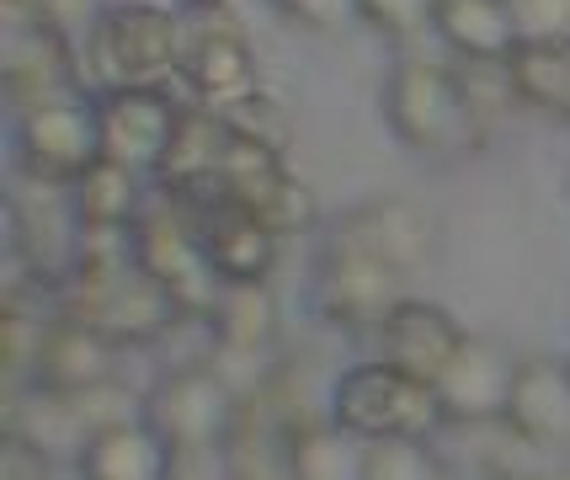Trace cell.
Here are the masks:
<instances>
[{"mask_svg":"<svg viewBox=\"0 0 570 480\" xmlns=\"http://www.w3.org/2000/svg\"><path fill=\"white\" fill-rule=\"evenodd\" d=\"M118 347H124V342H112L107 331L86 326V321H75V315H53L27 384H43V390H59V395L97 390V384L118 380Z\"/></svg>","mask_w":570,"mask_h":480,"instance_id":"5bb4252c","label":"cell"},{"mask_svg":"<svg viewBox=\"0 0 570 480\" xmlns=\"http://www.w3.org/2000/svg\"><path fill=\"white\" fill-rule=\"evenodd\" d=\"M219 118L229 124V134H235V139L262 145V150H273V155H283L288 145H294V112H288L283 101H273L267 91H250V97H240L235 107H224Z\"/></svg>","mask_w":570,"mask_h":480,"instance_id":"d4e9b609","label":"cell"},{"mask_svg":"<svg viewBox=\"0 0 570 480\" xmlns=\"http://www.w3.org/2000/svg\"><path fill=\"white\" fill-rule=\"evenodd\" d=\"M134 262L171 294L181 321H214L224 288L203 246V219L187 203H166L134 219Z\"/></svg>","mask_w":570,"mask_h":480,"instance_id":"277c9868","label":"cell"},{"mask_svg":"<svg viewBox=\"0 0 570 480\" xmlns=\"http://www.w3.org/2000/svg\"><path fill=\"white\" fill-rule=\"evenodd\" d=\"M432 32L459 59H512L518 27L507 17V0H438Z\"/></svg>","mask_w":570,"mask_h":480,"instance_id":"44dd1931","label":"cell"},{"mask_svg":"<svg viewBox=\"0 0 570 480\" xmlns=\"http://www.w3.org/2000/svg\"><path fill=\"white\" fill-rule=\"evenodd\" d=\"M539 480H570V476H566V470H554V476H539Z\"/></svg>","mask_w":570,"mask_h":480,"instance_id":"836d02e7","label":"cell"},{"mask_svg":"<svg viewBox=\"0 0 570 480\" xmlns=\"http://www.w3.org/2000/svg\"><path fill=\"white\" fill-rule=\"evenodd\" d=\"M80 225L97 229H134L139 219V172L118 166V160H97L86 177L70 187Z\"/></svg>","mask_w":570,"mask_h":480,"instance_id":"cb8c5ba5","label":"cell"},{"mask_svg":"<svg viewBox=\"0 0 570 480\" xmlns=\"http://www.w3.org/2000/svg\"><path fill=\"white\" fill-rule=\"evenodd\" d=\"M0 480H49V454L43 449H32L27 438L17 432H6V454H0Z\"/></svg>","mask_w":570,"mask_h":480,"instance_id":"1f68e13d","label":"cell"},{"mask_svg":"<svg viewBox=\"0 0 570 480\" xmlns=\"http://www.w3.org/2000/svg\"><path fill=\"white\" fill-rule=\"evenodd\" d=\"M235 411H240V395L229 390L219 369H176V374L149 384L145 395V422L166 438V449L224 443L235 428Z\"/></svg>","mask_w":570,"mask_h":480,"instance_id":"52a82bcc","label":"cell"},{"mask_svg":"<svg viewBox=\"0 0 570 480\" xmlns=\"http://www.w3.org/2000/svg\"><path fill=\"white\" fill-rule=\"evenodd\" d=\"M357 17L390 38H416L438 22V0H357Z\"/></svg>","mask_w":570,"mask_h":480,"instance_id":"f1b7e54d","label":"cell"},{"mask_svg":"<svg viewBox=\"0 0 570 480\" xmlns=\"http://www.w3.org/2000/svg\"><path fill=\"white\" fill-rule=\"evenodd\" d=\"M507 422L533 449H570V363L560 369L549 357H522L512 374Z\"/></svg>","mask_w":570,"mask_h":480,"instance_id":"e0dca14e","label":"cell"},{"mask_svg":"<svg viewBox=\"0 0 570 480\" xmlns=\"http://www.w3.org/2000/svg\"><path fill=\"white\" fill-rule=\"evenodd\" d=\"M331 241L373 256V262H384V267H395L405 278H411L416 267H426L432 252H438L432 219L405 198H373V203H363V208H352L347 219L331 229Z\"/></svg>","mask_w":570,"mask_h":480,"instance_id":"8fae6325","label":"cell"},{"mask_svg":"<svg viewBox=\"0 0 570 480\" xmlns=\"http://www.w3.org/2000/svg\"><path fill=\"white\" fill-rule=\"evenodd\" d=\"M373 342H379V357L384 363H395L405 374H416V380H432L443 374L453 353L464 347V331L459 321L448 315L443 304H426V300H400L390 315H384V326L373 331Z\"/></svg>","mask_w":570,"mask_h":480,"instance_id":"9a60e30c","label":"cell"},{"mask_svg":"<svg viewBox=\"0 0 570 480\" xmlns=\"http://www.w3.org/2000/svg\"><path fill=\"white\" fill-rule=\"evenodd\" d=\"M368 480H453L432 438H379L368 443Z\"/></svg>","mask_w":570,"mask_h":480,"instance_id":"484cf974","label":"cell"},{"mask_svg":"<svg viewBox=\"0 0 570 480\" xmlns=\"http://www.w3.org/2000/svg\"><path fill=\"white\" fill-rule=\"evenodd\" d=\"M187 86H193V101L214 107V112L235 107L250 91H262L256 86V59L246 49V32H235V38H198L193 59H187Z\"/></svg>","mask_w":570,"mask_h":480,"instance_id":"ffe728a7","label":"cell"},{"mask_svg":"<svg viewBox=\"0 0 570 480\" xmlns=\"http://www.w3.org/2000/svg\"><path fill=\"white\" fill-rule=\"evenodd\" d=\"M315 300H321V315L331 326L347 331H379L384 315L405 300V273L373 262V256L352 252V246H336L325 241L321 273H315Z\"/></svg>","mask_w":570,"mask_h":480,"instance_id":"ba28073f","label":"cell"},{"mask_svg":"<svg viewBox=\"0 0 570 480\" xmlns=\"http://www.w3.org/2000/svg\"><path fill=\"white\" fill-rule=\"evenodd\" d=\"M507 70H512L518 101L539 107V112H549V118H560L570 128V38H560V43H518Z\"/></svg>","mask_w":570,"mask_h":480,"instance_id":"7402d4cb","label":"cell"},{"mask_svg":"<svg viewBox=\"0 0 570 480\" xmlns=\"http://www.w3.org/2000/svg\"><path fill=\"white\" fill-rule=\"evenodd\" d=\"M208 326L219 336V353L256 357L277 336V300L267 294V283H224V300Z\"/></svg>","mask_w":570,"mask_h":480,"instance_id":"603a6c76","label":"cell"},{"mask_svg":"<svg viewBox=\"0 0 570 480\" xmlns=\"http://www.w3.org/2000/svg\"><path fill=\"white\" fill-rule=\"evenodd\" d=\"M203 6H219V11H235V17H240V11L256 6V0H203Z\"/></svg>","mask_w":570,"mask_h":480,"instance_id":"d6a6232c","label":"cell"},{"mask_svg":"<svg viewBox=\"0 0 570 480\" xmlns=\"http://www.w3.org/2000/svg\"><path fill=\"white\" fill-rule=\"evenodd\" d=\"M166 480H235L229 443H176L166 454Z\"/></svg>","mask_w":570,"mask_h":480,"instance_id":"f546056e","label":"cell"},{"mask_svg":"<svg viewBox=\"0 0 570 480\" xmlns=\"http://www.w3.org/2000/svg\"><path fill=\"white\" fill-rule=\"evenodd\" d=\"M181 112H187V101H176L171 86H112V91H97L101 160H118V166H134V172H155Z\"/></svg>","mask_w":570,"mask_h":480,"instance_id":"8992f818","label":"cell"},{"mask_svg":"<svg viewBox=\"0 0 570 480\" xmlns=\"http://www.w3.org/2000/svg\"><path fill=\"white\" fill-rule=\"evenodd\" d=\"M512 374H518V363L501 353L497 342L464 336V347H459V353H453V363H448L443 374H438V401H443L448 428L507 422Z\"/></svg>","mask_w":570,"mask_h":480,"instance_id":"4fadbf2b","label":"cell"},{"mask_svg":"<svg viewBox=\"0 0 570 480\" xmlns=\"http://www.w3.org/2000/svg\"><path fill=\"white\" fill-rule=\"evenodd\" d=\"M11 246L38 278H65L80 246V214L65 208L53 182L22 177L11 193Z\"/></svg>","mask_w":570,"mask_h":480,"instance_id":"7c38bea8","label":"cell"},{"mask_svg":"<svg viewBox=\"0 0 570 480\" xmlns=\"http://www.w3.org/2000/svg\"><path fill=\"white\" fill-rule=\"evenodd\" d=\"M331 422H342L347 432H357L363 443L379 438H438L448 428L438 384L416 380L395 363L373 357L357 363L342 380L331 384Z\"/></svg>","mask_w":570,"mask_h":480,"instance_id":"3957f363","label":"cell"},{"mask_svg":"<svg viewBox=\"0 0 570 480\" xmlns=\"http://www.w3.org/2000/svg\"><path fill=\"white\" fill-rule=\"evenodd\" d=\"M229 124H224L214 107H187L176 118V134L160 166H155V182L171 203H187V208H214L219 203V172L224 155H229Z\"/></svg>","mask_w":570,"mask_h":480,"instance_id":"30bf717a","label":"cell"},{"mask_svg":"<svg viewBox=\"0 0 570 480\" xmlns=\"http://www.w3.org/2000/svg\"><path fill=\"white\" fill-rule=\"evenodd\" d=\"M384 118L395 139L416 155H459L480 145V118L459 86V70H443L432 59H400L384 80Z\"/></svg>","mask_w":570,"mask_h":480,"instance_id":"7a4b0ae2","label":"cell"},{"mask_svg":"<svg viewBox=\"0 0 570 480\" xmlns=\"http://www.w3.org/2000/svg\"><path fill=\"white\" fill-rule=\"evenodd\" d=\"M187 59H193L187 11L149 6V0H112L86 27L80 70L97 91H112V86H166L187 70Z\"/></svg>","mask_w":570,"mask_h":480,"instance_id":"6da1fadb","label":"cell"},{"mask_svg":"<svg viewBox=\"0 0 570 480\" xmlns=\"http://www.w3.org/2000/svg\"><path fill=\"white\" fill-rule=\"evenodd\" d=\"M288 22L309 27V32H336L342 22L357 17V0H273Z\"/></svg>","mask_w":570,"mask_h":480,"instance_id":"4dcf8cb0","label":"cell"},{"mask_svg":"<svg viewBox=\"0 0 570 480\" xmlns=\"http://www.w3.org/2000/svg\"><path fill=\"white\" fill-rule=\"evenodd\" d=\"M166 454H171L166 438L145 417H134V422L91 432L75 464H80V480H166Z\"/></svg>","mask_w":570,"mask_h":480,"instance_id":"ac0fdd59","label":"cell"},{"mask_svg":"<svg viewBox=\"0 0 570 480\" xmlns=\"http://www.w3.org/2000/svg\"><path fill=\"white\" fill-rule=\"evenodd\" d=\"M203 246H208V262L224 283H267L277 267V235L273 225H262L250 208L240 203H214L203 208Z\"/></svg>","mask_w":570,"mask_h":480,"instance_id":"2e32d148","label":"cell"},{"mask_svg":"<svg viewBox=\"0 0 570 480\" xmlns=\"http://www.w3.org/2000/svg\"><path fill=\"white\" fill-rule=\"evenodd\" d=\"M97 160H101L97 101L65 97L22 112V124H17V172L22 177L75 187Z\"/></svg>","mask_w":570,"mask_h":480,"instance_id":"5b68a950","label":"cell"},{"mask_svg":"<svg viewBox=\"0 0 570 480\" xmlns=\"http://www.w3.org/2000/svg\"><path fill=\"white\" fill-rule=\"evenodd\" d=\"M250 214H256L262 225H273L277 235H298V229L315 225V214H321V208H315V193H309L304 182L283 172V177H277L262 198L250 203Z\"/></svg>","mask_w":570,"mask_h":480,"instance_id":"4316f807","label":"cell"},{"mask_svg":"<svg viewBox=\"0 0 570 480\" xmlns=\"http://www.w3.org/2000/svg\"><path fill=\"white\" fill-rule=\"evenodd\" d=\"M518 43H560L570 38V0H507Z\"/></svg>","mask_w":570,"mask_h":480,"instance_id":"83f0119b","label":"cell"},{"mask_svg":"<svg viewBox=\"0 0 570 480\" xmlns=\"http://www.w3.org/2000/svg\"><path fill=\"white\" fill-rule=\"evenodd\" d=\"M288 480H368V443L342 422L304 417L288 432Z\"/></svg>","mask_w":570,"mask_h":480,"instance_id":"d6986e66","label":"cell"},{"mask_svg":"<svg viewBox=\"0 0 570 480\" xmlns=\"http://www.w3.org/2000/svg\"><path fill=\"white\" fill-rule=\"evenodd\" d=\"M0 76H6V97H11V107L27 112V107H43V101L75 97V86L86 80V70H80V49L65 38V27L11 22Z\"/></svg>","mask_w":570,"mask_h":480,"instance_id":"9c48e42d","label":"cell"}]
</instances>
